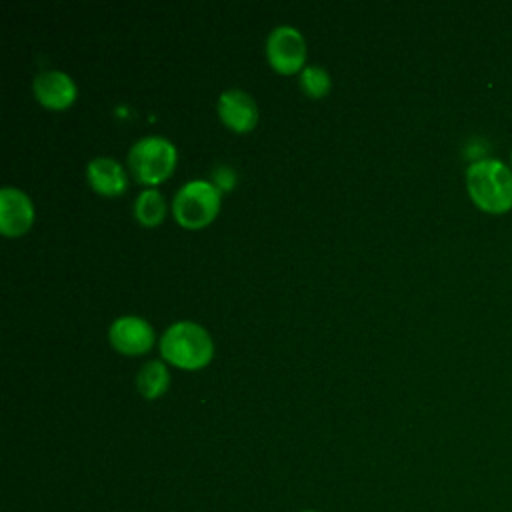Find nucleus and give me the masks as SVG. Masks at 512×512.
<instances>
[{"label":"nucleus","mask_w":512,"mask_h":512,"mask_svg":"<svg viewBox=\"0 0 512 512\" xmlns=\"http://www.w3.org/2000/svg\"><path fill=\"white\" fill-rule=\"evenodd\" d=\"M464 180L468 198L480 212L502 216L512 210V168L508 162L494 156L472 160Z\"/></svg>","instance_id":"f257e3e1"},{"label":"nucleus","mask_w":512,"mask_h":512,"mask_svg":"<svg viewBox=\"0 0 512 512\" xmlns=\"http://www.w3.org/2000/svg\"><path fill=\"white\" fill-rule=\"evenodd\" d=\"M160 354L176 368L198 370L212 360L214 342L204 326L192 320H180L164 330Z\"/></svg>","instance_id":"f03ea898"},{"label":"nucleus","mask_w":512,"mask_h":512,"mask_svg":"<svg viewBox=\"0 0 512 512\" xmlns=\"http://www.w3.org/2000/svg\"><path fill=\"white\" fill-rule=\"evenodd\" d=\"M176 158V146L158 134L136 140L128 150V166L142 184H158L166 180L176 166Z\"/></svg>","instance_id":"7ed1b4c3"},{"label":"nucleus","mask_w":512,"mask_h":512,"mask_svg":"<svg viewBox=\"0 0 512 512\" xmlns=\"http://www.w3.org/2000/svg\"><path fill=\"white\" fill-rule=\"evenodd\" d=\"M220 208V188L208 180H190L178 188L172 212L178 224L196 230L214 220Z\"/></svg>","instance_id":"20e7f679"},{"label":"nucleus","mask_w":512,"mask_h":512,"mask_svg":"<svg viewBox=\"0 0 512 512\" xmlns=\"http://www.w3.org/2000/svg\"><path fill=\"white\" fill-rule=\"evenodd\" d=\"M266 58L280 74L302 70L306 60V42L302 32L288 24L276 26L266 38Z\"/></svg>","instance_id":"39448f33"},{"label":"nucleus","mask_w":512,"mask_h":512,"mask_svg":"<svg viewBox=\"0 0 512 512\" xmlns=\"http://www.w3.org/2000/svg\"><path fill=\"white\" fill-rule=\"evenodd\" d=\"M108 340L120 354L138 356V354H144L152 348L154 330L144 318L126 314V316L116 318L110 324Z\"/></svg>","instance_id":"423d86ee"},{"label":"nucleus","mask_w":512,"mask_h":512,"mask_svg":"<svg viewBox=\"0 0 512 512\" xmlns=\"http://www.w3.org/2000/svg\"><path fill=\"white\" fill-rule=\"evenodd\" d=\"M34 222V204L26 192L14 186L0 190V230L6 236L24 234Z\"/></svg>","instance_id":"0eeeda50"},{"label":"nucleus","mask_w":512,"mask_h":512,"mask_svg":"<svg viewBox=\"0 0 512 512\" xmlns=\"http://www.w3.org/2000/svg\"><path fill=\"white\" fill-rule=\"evenodd\" d=\"M218 116L230 130L248 132L258 122V106L248 92L228 88L218 98Z\"/></svg>","instance_id":"6e6552de"},{"label":"nucleus","mask_w":512,"mask_h":512,"mask_svg":"<svg viewBox=\"0 0 512 512\" xmlns=\"http://www.w3.org/2000/svg\"><path fill=\"white\" fill-rule=\"evenodd\" d=\"M36 100L52 110L68 108L76 98V82L62 70H44L32 80Z\"/></svg>","instance_id":"1a4fd4ad"},{"label":"nucleus","mask_w":512,"mask_h":512,"mask_svg":"<svg viewBox=\"0 0 512 512\" xmlns=\"http://www.w3.org/2000/svg\"><path fill=\"white\" fill-rule=\"evenodd\" d=\"M86 178L92 190H96L102 196H118L128 186V176L122 164L108 156L92 158L86 166Z\"/></svg>","instance_id":"9d476101"},{"label":"nucleus","mask_w":512,"mask_h":512,"mask_svg":"<svg viewBox=\"0 0 512 512\" xmlns=\"http://www.w3.org/2000/svg\"><path fill=\"white\" fill-rule=\"evenodd\" d=\"M170 384V374L164 366V362L160 360H150L146 362L138 374H136V386H138V392L148 398V400H154L158 396H162L166 392Z\"/></svg>","instance_id":"9b49d317"},{"label":"nucleus","mask_w":512,"mask_h":512,"mask_svg":"<svg viewBox=\"0 0 512 512\" xmlns=\"http://www.w3.org/2000/svg\"><path fill=\"white\" fill-rule=\"evenodd\" d=\"M166 214V204L156 188L142 190L134 200V216L144 226H156Z\"/></svg>","instance_id":"f8f14e48"},{"label":"nucleus","mask_w":512,"mask_h":512,"mask_svg":"<svg viewBox=\"0 0 512 512\" xmlns=\"http://www.w3.org/2000/svg\"><path fill=\"white\" fill-rule=\"evenodd\" d=\"M300 86L312 98H322L330 90V76L322 66L310 64L304 66L300 72Z\"/></svg>","instance_id":"ddd939ff"},{"label":"nucleus","mask_w":512,"mask_h":512,"mask_svg":"<svg viewBox=\"0 0 512 512\" xmlns=\"http://www.w3.org/2000/svg\"><path fill=\"white\" fill-rule=\"evenodd\" d=\"M508 166L512 168V148H510V154H508Z\"/></svg>","instance_id":"4468645a"},{"label":"nucleus","mask_w":512,"mask_h":512,"mask_svg":"<svg viewBox=\"0 0 512 512\" xmlns=\"http://www.w3.org/2000/svg\"><path fill=\"white\" fill-rule=\"evenodd\" d=\"M302 512H316V510H302Z\"/></svg>","instance_id":"2eb2a0df"}]
</instances>
